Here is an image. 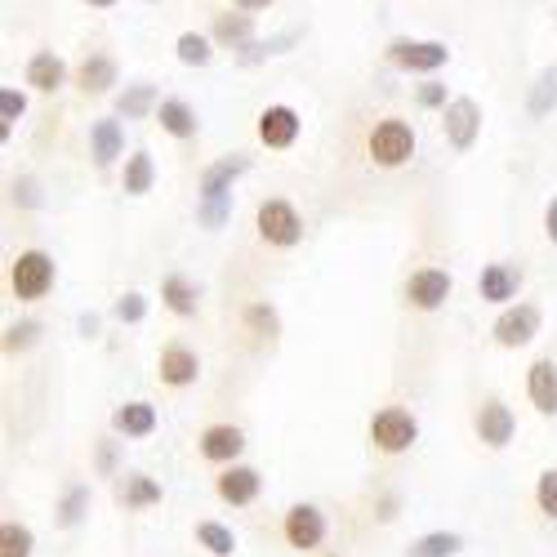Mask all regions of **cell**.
Wrapping results in <instances>:
<instances>
[{"label": "cell", "instance_id": "cell-1", "mask_svg": "<svg viewBox=\"0 0 557 557\" xmlns=\"http://www.w3.org/2000/svg\"><path fill=\"white\" fill-rule=\"evenodd\" d=\"M250 170V157H223V161H214V165H206L201 170V197H197V219H201V227H210V232H219L223 223H227V214H232V178H242Z\"/></svg>", "mask_w": 557, "mask_h": 557}, {"label": "cell", "instance_id": "cell-2", "mask_svg": "<svg viewBox=\"0 0 557 557\" xmlns=\"http://www.w3.org/2000/svg\"><path fill=\"white\" fill-rule=\"evenodd\" d=\"M366 148H370V161H375V165L397 170V165H406L414 157V129L406 121L388 116V121H380L375 129H370V144Z\"/></svg>", "mask_w": 557, "mask_h": 557}, {"label": "cell", "instance_id": "cell-3", "mask_svg": "<svg viewBox=\"0 0 557 557\" xmlns=\"http://www.w3.org/2000/svg\"><path fill=\"white\" fill-rule=\"evenodd\" d=\"M420 437V424H414V414L401 410V406H384L375 420H370V442H375L384 455H401L414 446Z\"/></svg>", "mask_w": 557, "mask_h": 557}, {"label": "cell", "instance_id": "cell-4", "mask_svg": "<svg viewBox=\"0 0 557 557\" xmlns=\"http://www.w3.org/2000/svg\"><path fill=\"white\" fill-rule=\"evenodd\" d=\"M255 223H259V237L268 246L290 250V246L304 242V219H299V210L290 201H263L259 214H255Z\"/></svg>", "mask_w": 557, "mask_h": 557}, {"label": "cell", "instance_id": "cell-5", "mask_svg": "<svg viewBox=\"0 0 557 557\" xmlns=\"http://www.w3.org/2000/svg\"><path fill=\"white\" fill-rule=\"evenodd\" d=\"M10 286L18 299H45L54 286V259L45 250H23L10 268Z\"/></svg>", "mask_w": 557, "mask_h": 557}, {"label": "cell", "instance_id": "cell-6", "mask_svg": "<svg viewBox=\"0 0 557 557\" xmlns=\"http://www.w3.org/2000/svg\"><path fill=\"white\" fill-rule=\"evenodd\" d=\"M388 63L393 67H401V72H437V67H446L450 63V50L442 40H393L388 45Z\"/></svg>", "mask_w": 557, "mask_h": 557}, {"label": "cell", "instance_id": "cell-7", "mask_svg": "<svg viewBox=\"0 0 557 557\" xmlns=\"http://www.w3.org/2000/svg\"><path fill=\"white\" fill-rule=\"evenodd\" d=\"M442 129H446V144L455 152H469L482 134V108L473 99H450L442 108Z\"/></svg>", "mask_w": 557, "mask_h": 557}, {"label": "cell", "instance_id": "cell-8", "mask_svg": "<svg viewBox=\"0 0 557 557\" xmlns=\"http://www.w3.org/2000/svg\"><path fill=\"white\" fill-rule=\"evenodd\" d=\"M540 335V308L535 304H513L495 321V344L499 348H527Z\"/></svg>", "mask_w": 557, "mask_h": 557}, {"label": "cell", "instance_id": "cell-9", "mask_svg": "<svg viewBox=\"0 0 557 557\" xmlns=\"http://www.w3.org/2000/svg\"><path fill=\"white\" fill-rule=\"evenodd\" d=\"M450 272L446 268H420L406 282V299H410V308H420V312H437L446 299H450Z\"/></svg>", "mask_w": 557, "mask_h": 557}, {"label": "cell", "instance_id": "cell-10", "mask_svg": "<svg viewBox=\"0 0 557 557\" xmlns=\"http://www.w3.org/2000/svg\"><path fill=\"white\" fill-rule=\"evenodd\" d=\"M321 540H326V513H321L317 504H295L290 513H286V544L308 553Z\"/></svg>", "mask_w": 557, "mask_h": 557}, {"label": "cell", "instance_id": "cell-11", "mask_svg": "<svg viewBox=\"0 0 557 557\" xmlns=\"http://www.w3.org/2000/svg\"><path fill=\"white\" fill-rule=\"evenodd\" d=\"M518 290H522V268L513 263H486L478 276V295L486 304H508V299H518Z\"/></svg>", "mask_w": 557, "mask_h": 557}, {"label": "cell", "instance_id": "cell-12", "mask_svg": "<svg viewBox=\"0 0 557 557\" xmlns=\"http://www.w3.org/2000/svg\"><path fill=\"white\" fill-rule=\"evenodd\" d=\"M259 138L268 148H290L299 138V112L286 108V103H272L259 112Z\"/></svg>", "mask_w": 557, "mask_h": 557}, {"label": "cell", "instance_id": "cell-13", "mask_svg": "<svg viewBox=\"0 0 557 557\" xmlns=\"http://www.w3.org/2000/svg\"><path fill=\"white\" fill-rule=\"evenodd\" d=\"M259 486H263V478L255 473V469H246V463H227V469L219 473V482H214V491H219V499L223 504H255L259 499Z\"/></svg>", "mask_w": 557, "mask_h": 557}, {"label": "cell", "instance_id": "cell-14", "mask_svg": "<svg viewBox=\"0 0 557 557\" xmlns=\"http://www.w3.org/2000/svg\"><path fill=\"white\" fill-rule=\"evenodd\" d=\"M473 429H478V437L491 446V450H504L508 442H513V410H508L504 401H486L482 410H478V420H473Z\"/></svg>", "mask_w": 557, "mask_h": 557}, {"label": "cell", "instance_id": "cell-15", "mask_svg": "<svg viewBox=\"0 0 557 557\" xmlns=\"http://www.w3.org/2000/svg\"><path fill=\"white\" fill-rule=\"evenodd\" d=\"M197 446H201V455H206L210 463H232V459L246 450V433H242L237 424H210Z\"/></svg>", "mask_w": 557, "mask_h": 557}, {"label": "cell", "instance_id": "cell-16", "mask_svg": "<svg viewBox=\"0 0 557 557\" xmlns=\"http://www.w3.org/2000/svg\"><path fill=\"white\" fill-rule=\"evenodd\" d=\"M197 375H201V361H197L193 348L170 344V348L161 352V384H170V388H188V384H197Z\"/></svg>", "mask_w": 557, "mask_h": 557}, {"label": "cell", "instance_id": "cell-17", "mask_svg": "<svg viewBox=\"0 0 557 557\" xmlns=\"http://www.w3.org/2000/svg\"><path fill=\"white\" fill-rule=\"evenodd\" d=\"M527 393H531V406L540 414H557V366L548 357H540L527 375Z\"/></svg>", "mask_w": 557, "mask_h": 557}, {"label": "cell", "instance_id": "cell-18", "mask_svg": "<svg viewBox=\"0 0 557 557\" xmlns=\"http://www.w3.org/2000/svg\"><path fill=\"white\" fill-rule=\"evenodd\" d=\"M27 85L40 89V95H54V89L67 85V63H63L59 54H50V50L32 54V63H27Z\"/></svg>", "mask_w": 557, "mask_h": 557}, {"label": "cell", "instance_id": "cell-19", "mask_svg": "<svg viewBox=\"0 0 557 557\" xmlns=\"http://www.w3.org/2000/svg\"><path fill=\"white\" fill-rule=\"evenodd\" d=\"M121 152H125V134H121L116 121H95L89 125V157H95L99 170H108Z\"/></svg>", "mask_w": 557, "mask_h": 557}, {"label": "cell", "instance_id": "cell-20", "mask_svg": "<svg viewBox=\"0 0 557 557\" xmlns=\"http://www.w3.org/2000/svg\"><path fill=\"white\" fill-rule=\"evenodd\" d=\"M112 429H116L121 437H148V433H157V406H148V401H125V406L112 414Z\"/></svg>", "mask_w": 557, "mask_h": 557}, {"label": "cell", "instance_id": "cell-21", "mask_svg": "<svg viewBox=\"0 0 557 557\" xmlns=\"http://www.w3.org/2000/svg\"><path fill=\"white\" fill-rule=\"evenodd\" d=\"M76 85H81V95H108V89L116 85V63L108 54H89L76 67Z\"/></svg>", "mask_w": 557, "mask_h": 557}, {"label": "cell", "instance_id": "cell-22", "mask_svg": "<svg viewBox=\"0 0 557 557\" xmlns=\"http://www.w3.org/2000/svg\"><path fill=\"white\" fill-rule=\"evenodd\" d=\"M161 299H165V308L174 317H197V308H201V290L188 282V276H178V272H170L161 282Z\"/></svg>", "mask_w": 557, "mask_h": 557}, {"label": "cell", "instance_id": "cell-23", "mask_svg": "<svg viewBox=\"0 0 557 557\" xmlns=\"http://www.w3.org/2000/svg\"><path fill=\"white\" fill-rule=\"evenodd\" d=\"M157 121H161V129H165L170 138H197V129H201L197 112H193L188 103H183V99H161Z\"/></svg>", "mask_w": 557, "mask_h": 557}, {"label": "cell", "instance_id": "cell-24", "mask_svg": "<svg viewBox=\"0 0 557 557\" xmlns=\"http://www.w3.org/2000/svg\"><path fill=\"white\" fill-rule=\"evenodd\" d=\"M152 183H157V165H152V157H148V152H134V157L125 161V174H121L125 197H148V193H152Z\"/></svg>", "mask_w": 557, "mask_h": 557}, {"label": "cell", "instance_id": "cell-25", "mask_svg": "<svg viewBox=\"0 0 557 557\" xmlns=\"http://www.w3.org/2000/svg\"><path fill=\"white\" fill-rule=\"evenodd\" d=\"M463 553V535L455 531H429L420 540H410L406 557H459Z\"/></svg>", "mask_w": 557, "mask_h": 557}, {"label": "cell", "instance_id": "cell-26", "mask_svg": "<svg viewBox=\"0 0 557 557\" xmlns=\"http://www.w3.org/2000/svg\"><path fill=\"white\" fill-rule=\"evenodd\" d=\"M250 36H255L250 14H219V18H214V40L227 45V50H246Z\"/></svg>", "mask_w": 557, "mask_h": 557}, {"label": "cell", "instance_id": "cell-27", "mask_svg": "<svg viewBox=\"0 0 557 557\" xmlns=\"http://www.w3.org/2000/svg\"><path fill=\"white\" fill-rule=\"evenodd\" d=\"M174 50H178V63L183 67H206L214 59V36H201V32H183L174 40Z\"/></svg>", "mask_w": 557, "mask_h": 557}, {"label": "cell", "instance_id": "cell-28", "mask_svg": "<svg viewBox=\"0 0 557 557\" xmlns=\"http://www.w3.org/2000/svg\"><path fill=\"white\" fill-rule=\"evenodd\" d=\"M121 504L125 508H148V504H161V486L148 478V473H129L121 482Z\"/></svg>", "mask_w": 557, "mask_h": 557}, {"label": "cell", "instance_id": "cell-29", "mask_svg": "<svg viewBox=\"0 0 557 557\" xmlns=\"http://www.w3.org/2000/svg\"><path fill=\"white\" fill-rule=\"evenodd\" d=\"M152 108H161V103H157V89H152V85H129L125 95L116 99V112H121L125 121H144Z\"/></svg>", "mask_w": 557, "mask_h": 557}, {"label": "cell", "instance_id": "cell-30", "mask_svg": "<svg viewBox=\"0 0 557 557\" xmlns=\"http://www.w3.org/2000/svg\"><path fill=\"white\" fill-rule=\"evenodd\" d=\"M32 548H36V535L23 522L0 527V557H32Z\"/></svg>", "mask_w": 557, "mask_h": 557}, {"label": "cell", "instance_id": "cell-31", "mask_svg": "<svg viewBox=\"0 0 557 557\" xmlns=\"http://www.w3.org/2000/svg\"><path fill=\"white\" fill-rule=\"evenodd\" d=\"M197 540L214 557H232V553H237V535H232L227 527H219V522H197Z\"/></svg>", "mask_w": 557, "mask_h": 557}, {"label": "cell", "instance_id": "cell-32", "mask_svg": "<svg viewBox=\"0 0 557 557\" xmlns=\"http://www.w3.org/2000/svg\"><path fill=\"white\" fill-rule=\"evenodd\" d=\"M85 513H89V486H72V491L63 495V504H59V527L72 531Z\"/></svg>", "mask_w": 557, "mask_h": 557}, {"label": "cell", "instance_id": "cell-33", "mask_svg": "<svg viewBox=\"0 0 557 557\" xmlns=\"http://www.w3.org/2000/svg\"><path fill=\"white\" fill-rule=\"evenodd\" d=\"M527 108H531V116H548V112L557 108V72H544V76L535 81Z\"/></svg>", "mask_w": 557, "mask_h": 557}, {"label": "cell", "instance_id": "cell-34", "mask_svg": "<svg viewBox=\"0 0 557 557\" xmlns=\"http://www.w3.org/2000/svg\"><path fill=\"white\" fill-rule=\"evenodd\" d=\"M246 326H250L255 335H263V339H276L282 321H276V312H272L268 304H250V308H246Z\"/></svg>", "mask_w": 557, "mask_h": 557}, {"label": "cell", "instance_id": "cell-35", "mask_svg": "<svg viewBox=\"0 0 557 557\" xmlns=\"http://www.w3.org/2000/svg\"><path fill=\"white\" fill-rule=\"evenodd\" d=\"M535 504H540V513L557 522V469H544L540 482H535Z\"/></svg>", "mask_w": 557, "mask_h": 557}, {"label": "cell", "instance_id": "cell-36", "mask_svg": "<svg viewBox=\"0 0 557 557\" xmlns=\"http://www.w3.org/2000/svg\"><path fill=\"white\" fill-rule=\"evenodd\" d=\"M23 112H27V99L18 95V89H14V85H5V89H0V129L10 134V125H14Z\"/></svg>", "mask_w": 557, "mask_h": 557}, {"label": "cell", "instance_id": "cell-37", "mask_svg": "<svg viewBox=\"0 0 557 557\" xmlns=\"http://www.w3.org/2000/svg\"><path fill=\"white\" fill-rule=\"evenodd\" d=\"M144 317H148V299L138 295V290H129V295H121V299H116V321L134 326V321H144Z\"/></svg>", "mask_w": 557, "mask_h": 557}, {"label": "cell", "instance_id": "cell-38", "mask_svg": "<svg viewBox=\"0 0 557 557\" xmlns=\"http://www.w3.org/2000/svg\"><path fill=\"white\" fill-rule=\"evenodd\" d=\"M36 335H40L36 321H23V326H10L5 348H10V352H23V348H32V344H36Z\"/></svg>", "mask_w": 557, "mask_h": 557}, {"label": "cell", "instance_id": "cell-39", "mask_svg": "<svg viewBox=\"0 0 557 557\" xmlns=\"http://www.w3.org/2000/svg\"><path fill=\"white\" fill-rule=\"evenodd\" d=\"M420 108H446V85H437V81L420 85Z\"/></svg>", "mask_w": 557, "mask_h": 557}, {"label": "cell", "instance_id": "cell-40", "mask_svg": "<svg viewBox=\"0 0 557 557\" xmlns=\"http://www.w3.org/2000/svg\"><path fill=\"white\" fill-rule=\"evenodd\" d=\"M14 201H23V206H40V197H36V178H18V183H14Z\"/></svg>", "mask_w": 557, "mask_h": 557}, {"label": "cell", "instance_id": "cell-41", "mask_svg": "<svg viewBox=\"0 0 557 557\" xmlns=\"http://www.w3.org/2000/svg\"><path fill=\"white\" fill-rule=\"evenodd\" d=\"M544 237H548V242L557 246V197H553V201L544 206Z\"/></svg>", "mask_w": 557, "mask_h": 557}, {"label": "cell", "instance_id": "cell-42", "mask_svg": "<svg viewBox=\"0 0 557 557\" xmlns=\"http://www.w3.org/2000/svg\"><path fill=\"white\" fill-rule=\"evenodd\" d=\"M99 469H103V473L116 469V446H112V442H103V450H99Z\"/></svg>", "mask_w": 557, "mask_h": 557}, {"label": "cell", "instance_id": "cell-43", "mask_svg": "<svg viewBox=\"0 0 557 557\" xmlns=\"http://www.w3.org/2000/svg\"><path fill=\"white\" fill-rule=\"evenodd\" d=\"M232 5H237V10H246V14H255V10H268L272 0H232Z\"/></svg>", "mask_w": 557, "mask_h": 557}, {"label": "cell", "instance_id": "cell-44", "mask_svg": "<svg viewBox=\"0 0 557 557\" xmlns=\"http://www.w3.org/2000/svg\"><path fill=\"white\" fill-rule=\"evenodd\" d=\"M89 5H99V10H108V5H116V0H89Z\"/></svg>", "mask_w": 557, "mask_h": 557}]
</instances>
